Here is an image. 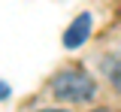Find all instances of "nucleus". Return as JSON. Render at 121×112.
<instances>
[{
  "label": "nucleus",
  "instance_id": "f257e3e1",
  "mask_svg": "<svg viewBox=\"0 0 121 112\" xmlns=\"http://www.w3.org/2000/svg\"><path fill=\"white\" fill-rule=\"evenodd\" d=\"M52 91H55V97H60V100H88V97L94 94V79H91L85 70L73 67V70H64V73L55 76Z\"/></svg>",
  "mask_w": 121,
  "mask_h": 112
},
{
  "label": "nucleus",
  "instance_id": "f03ea898",
  "mask_svg": "<svg viewBox=\"0 0 121 112\" xmlns=\"http://www.w3.org/2000/svg\"><path fill=\"white\" fill-rule=\"evenodd\" d=\"M88 33H91V15H79L73 21V27L67 30V36H64V43L70 48H76V46H82L85 39H88Z\"/></svg>",
  "mask_w": 121,
  "mask_h": 112
},
{
  "label": "nucleus",
  "instance_id": "39448f33",
  "mask_svg": "<svg viewBox=\"0 0 121 112\" xmlns=\"http://www.w3.org/2000/svg\"><path fill=\"white\" fill-rule=\"evenodd\" d=\"M45 112H60V109H45Z\"/></svg>",
  "mask_w": 121,
  "mask_h": 112
},
{
  "label": "nucleus",
  "instance_id": "423d86ee",
  "mask_svg": "<svg viewBox=\"0 0 121 112\" xmlns=\"http://www.w3.org/2000/svg\"><path fill=\"white\" fill-rule=\"evenodd\" d=\"M97 112H109V109H97Z\"/></svg>",
  "mask_w": 121,
  "mask_h": 112
},
{
  "label": "nucleus",
  "instance_id": "7ed1b4c3",
  "mask_svg": "<svg viewBox=\"0 0 121 112\" xmlns=\"http://www.w3.org/2000/svg\"><path fill=\"white\" fill-rule=\"evenodd\" d=\"M106 73H109V76H112V82H115V85L121 88V61H118L115 67H112V70H106Z\"/></svg>",
  "mask_w": 121,
  "mask_h": 112
},
{
  "label": "nucleus",
  "instance_id": "20e7f679",
  "mask_svg": "<svg viewBox=\"0 0 121 112\" xmlns=\"http://www.w3.org/2000/svg\"><path fill=\"white\" fill-rule=\"evenodd\" d=\"M0 97H6V85H0Z\"/></svg>",
  "mask_w": 121,
  "mask_h": 112
}]
</instances>
